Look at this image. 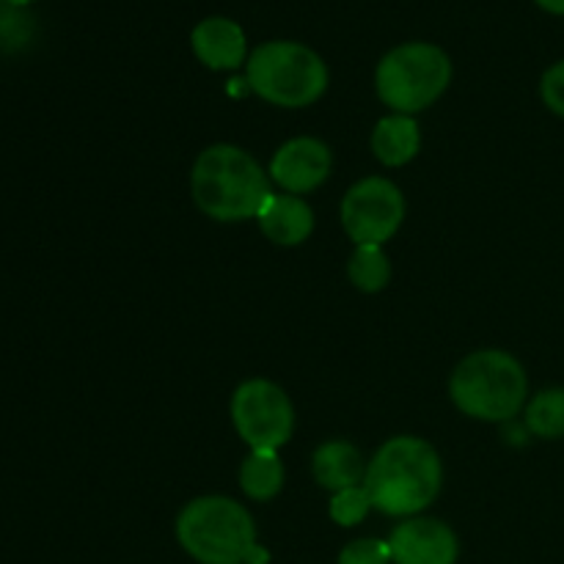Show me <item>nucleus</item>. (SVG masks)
I'll use <instances>...</instances> for the list:
<instances>
[{
	"label": "nucleus",
	"instance_id": "nucleus-1",
	"mask_svg": "<svg viewBox=\"0 0 564 564\" xmlns=\"http://www.w3.org/2000/svg\"><path fill=\"white\" fill-rule=\"evenodd\" d=\"M441 457L427 441L400 435L386 441L369 463L367 488L375 510L391 518H416L441 494Z\"/></svg>",
	"mask_w": 564,
	"mask_h": 564
},
{
	"label": "nucleus",
	"instance_id": "nucleus-2",
	"mask_svg": "<svg viewBox=\"0 0 564 564\" xmlns=\"http://www.w3.org/2000/svg\"><path fill=\"white\" fill-rule=\"evenodd\" d=\"M193 202L204 215L224 224L257 218L273 191L262 165L240 147L215 143L198 154L191 174Z\"/></svg>",
	"mask_w": 564,
	"mask_h": 564
},
{
	"label": "nucleus",
	"instance_id": "nucleus-3",
	"mask_svg": "<svg viewBox=\"0 0 564 564\" xmlns=\"http://www.w3.org/2000/svg\"><path fill=\"white\" fill-rule=\"evenodd\" d=\"M452 402L479 422H510L527 405L529 378L505 350H479L457 364L449 380Z\"/></svg>",
	"mask_w": 564,
	"mask_h": 564
},
{
	"label": "nucleus",
	"instance_id": "nucleus-4",
	"mask_svg": "<svg viewBox=\"0 0 564 564\" xmlns=\"http://www.w3.org/2000/svg\"><path fill=\"white\" fill-rule=\"evenodd\" d=\"M176 540L202 564H248L259 545L251 512L226 496L191 501L176 518Z\"/></svg>",
	"mask_w": 564,
	"mask_h": 564
},
{
	"label": "nucleus",
	"instance_id": "nucleus-5",
	"mask_svg": "<svg viewBox=\"0 0 564 564\" xmlns=\"http://www.w3.org/2000/svg\"><path fill=\"white\" fill-rule=\"evenodd\" d=\"M246 83L264 102L306 108L328 88V64L306 44L273 39L248 55Z\"/></svg>",
	"mask_w": 564,
	"mask_h": 564
},
{
	"label": "nucleus",
	"instance_id": "nucleus-6",
	"mask_svg": "<svg viewBox=\"0 0 564 564\" xmlns=\"http://www.w3.org/2000/svg\"><path fill=\"white\" fill-rule=\"evenodd\" d=\"M452 83V61L438 44L405 42L389 50L375 69L378 97L394 113H419L430 108Z\"/></svg>",
	"mask_w": 564,
	"mask_h": 564
},
{
	"label": "nucleus",
	"instance_id": "nucleus-7",
	"mask_svg": "<svg viewBox=\"0 0 564 564\" xmlns=\"http://www.w3.org/2000/svg\"><path fill=\"white\" fill-rule=\"evenodd\" d=\"M231 422L251 449H275L292 438L295 408L270 380H246L231 397Z\"/></svg>",
	"mask_w": 564,
	"mask_h": 564
},
{
	"label": "nucleus",
	"instance_id": "nucleus-8",
	"mask_svg": "<svg viewBox=\"0 0 564 564\" xmlns=\"http://www.w3.org/2000/svg\"><path fill=\"white\" fill-rule=\"evenodd\" d=\"M405 218V198L394 182L367 176L341 198V226L356 246H383Z\"/></svg>",
	"mask_w": 564,
	"mask_h": 564
},
{
	"label": "nucleus",
	"instance_id": "nucleus-9",
	"mask_svg": "<svg viewBox=\"0 0 564 564\" xmlns=\"http://www.w3.org/2000/svg\"><path fill=\"white\" fill-rule=\"evenodd\" d=\"M394 564H455L460 556L457 534L435 518H408L389 538Z\"/></svg>",
	"mask_w": 564,
	"mask_h": 564
},
{
	"label": "nucleus",
	"instance_id": "nucleus-10",
	"mask_svg": "<svg viewBox=\"0 0 564 564\" xmlns=\"http://www.w3.org/2000/svg\"><path fill=\"white\" fill-rule=\"evenodd\" d=\"M330 174V149L317 138H292L270 160V180L286 193H308Z\"/></svg>",
	"mask_w": 564,
	"mask_h": 564
},
{
	"label": "nucleus",
	"instance_id": "nucleus-11",
	"mask_svg": "<svg viewBox=\"0 0 564 564\" xmlns=\"http://www.w3.org/2000/svg\"><path fill=\"white\" fill-rule=\"evenodd\" d=\"M191 47L207 69H240L248 61V39L240 22L229 17H207L191 31Z\"/></svg>",
	"mask_w": 564,
	"mask_h": 564
},
{
	"label": "nucleus",
	"instance_id": "nucleus-12",
	"mask_svg": "<svg viewBox=\"0 0 564 564\" xmlns=\"http://www.w3.org/2000/svg\"><path fill=\"white\" fill-rule=\"evenodd\" d=\"M264 237L275 246H301L314 231V213L295 193H273L257 215Z\"/></svg>",
	"mask_w": 564,
	"mask_h": 564
},
{
	"label": "nucleus",
	"instance_id": "nucleus-13",
	"mask_svg": "<svg viewBox=\"0 0 564 564\" xmlns=\"http://www.w3.org/2000/svg\"><path fill=\"white\" fill-rule=\"evenodd\" d=\"M314 479L334 494L356 488L361 479H367L361 452L347 441H328L314 452Z\"/></svg>",
	"mask_w": 564,
	"mask_h": 564
},
{
	"label": "nucleus",
	"instance_id": "nucleus-14",
	"mask_svg": "<svg viewBox=\"0 0 564 564\" xmlns=\"http://www.w3.org/2000/svg\"><path fill=\"white\" fill-rule=\"evenodd\" d=\"M422 147V135H419V124L413 116L391 113L378 121L372 132V152L383 165H405L411 163Z\"/></svg>",
	"mask_w": 564,
	"mask_h": 564
},
{
	"label": "nucleus",
	"instance_id": "nucleus-15",
	"mask_svg": "<svg viewBox=\"0 0 564 564\" xmlns=\"http://www.w3.org/2000/svg\"><path fill=\"white\" fill-rule=\"evenodd\" d=\"M240 488L248 499L270 501L284 488V466L275 449H251L240 466Z\"/></svg>",
	"mask_w": 564,
	"mask_h": 564
},
{
	"label": "nucleus",
	"instance_id": "nucleus-16",
	"mask_svg": "<svg viewBox=\"0 0 564 564\" xmlns=\"http://www.w3.org/2000/svg\"><path fill=\"white\" fill-rule=\"evenodd\" d=\"M347 275L361 292H380L391 281V262L386 257L383 246H356L350 262H347Z\"/></svg>",
	"mask_w": 564,
	"mask_h": 564
},
{
	"label": "nucleus",
	"instance_id": "nucleus-17",
	"mask_svg": "<svg viewBox=\"0 0 564 564\" xmlns=\"http://www.w3.org/2000/svg\"><path fill=\"white\" fill-rule=\"evenodd\" d=\"M527 427L538 438H564V389H543L529 400Z\"/></svg>",
	"mask_w": 564,
	"mask_h": 564
},
{
	"label": "nucleus",
	"instance_id": "nucleus-18",
	"mask_svg": "<svg viewBox=\"0 0 564 564\" xmlns=\"http://www.w3.org/2000/svg\"><path fill=\"white\" fill-rule=\"evenodd\" d=\"M372 510V499H369L367 488L356 485V488H347L334 494L330 499V518H334L339 527H356L367 518V512Z\"/></svg>",
	"mask_w": 564,
	"mask_h": 564
},
{
	"label": "nucleus",
	"instance_id": "nucleus-19",
	"mask_svg": "<svg viewBox=\"0 0 564 564\" xmlns=\"http://www.w3.org/2000/svg\"><path fill=\"white\" fill-rule=\"evenodd\" d=\"M339 564H391L389 540H352L341 549Z\"/></svg>",
	"mask_w": 564,
	"mask_h": 564
},
{
	"label": "nucleus",
	"instance_id": "nucleus-20",
	"mask_svg": "<svg viewBox=\"0 0 564 564\" xmlns=\"http://www.w3.org/2000/svg\"><path fill=\"white\" fill-rule=\"evenodd\" d=\"M540 97H543L545 108H549L551 113L564 119V61H556L554 66H549V69L543 72Z\"/></svg>",
	"mask_w": 564,
	"mask_h": 564
},
{
	"label": "nucleus",
	"instance_id": "nucleus-21",
	"mask_svg": "<svg viewBox=\"0 0 564 564\" xmlns=\"http://www.w3.org/2000/svg\"><path fill=\"white\" fill-rule=\"evenodd\" d=\"M534 3H538L543 11H549V14L564 17V0H534Z\"/></svg>",
	"mask_w": 564,
	"mask_h": 564
},
{
	"label": "nucleus",
	"instance_id": "nucleus-22",
	"mask_svg": "<svg viewBox=\"0 0 564 564\" xmlns=\"http://www.w3.org/2000/svg\"><path fill=\"white\" fill-rule=\"evenodd\" d=\"M6 3H11V6H17V9H22V6H31V3H36V0H6Z\"/></svg>",
	"mask_w": 564,
	"mask_h": 564
}]
</instances>
